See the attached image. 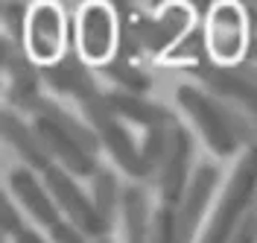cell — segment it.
Instances as JSON below:
<instances>
[{
  "label": "cell",
  "mask_w": 257,
  "mask_h": 243,
  "mask_svg": "<svg viewBox=\"0 0 257 243\" xmlns=\"http://www.w3.org/2000/svg\"><path fill=\"white\" fill-rule=\"evenodd\" d=\"M12 240H15V243H47L44 237H41V234H38V231H35V228H27V226L21 228V231H18Z\"/></svg>",
  "instance_id": "cell-28"
},
{
  "label": "cell",
  "mask_w": 257,
  "mask_h": 243,
  "mask_svg": "<svg viewBox=\"0 0 257 243\" xmlns=\"http://www.w3.org/2000/svg\"><path fill=\"white\" fill-rule=\"evenodd\" d=\"M190 73H196L208 85L213 97L234 103L245 114L251 129V146H257V65L242 62L237 67H216L213 62H205L190 67Z\"/></svg>",
  "instance_id": "cell-5"
},
{
  "label": "cell",
  "mask_w": 257,
  "mask_h": 243,
  "mask_svg": "<svg viewBox=\"0 0 257 243\" xmlns=\"http://www.w3.org/2000/svg\"><path fill=\"white\" fill-rule=\"evenodd\" d=\"M44 185H47L50 196L56 199L59 211L64 214V220L73 223L79 231H85L91 240H94V237H108V234H111L114 226L96 211L94 199L73 182V176H70L64 167L53 164L47 173H44Z\"/></svg>",
  "instance_id": "cell-6"
},
{
  "label": "cell",
  "mask_w": 257,
  "mask_h": 243,
  "mask_svg": "<svg viewBox=\"0 0 257 243\" xmlns=\"http://www.w3.org/2000/svg\"><path fill=\"white\" fill-rule=\"evenodd\" d=\"M248 12L240 3H216L205 18L208 56L216 67H237L248 56Z\"/></svg>",
  "instance_id": "cell-4"
},
{
  "label": "cell",
  "mask_w": 257,
  "mask_h": 243,
  "mask_svg": "<svg viewBox=\"0 0 257 243\" xmlns=\"http://www.w3.org/2000/svg\"><path fill=\"white\" fill-rule=\"evenodd\" d=\"M27 53L38 67L56 65L70 50V27L64 24V12L56 3H38L30 12L27 24Z\"/></svg>",
  "instance_id": "cell-7"
},
{
  "label": "cell",
  "mask_w": 257,
  "mask_h": 243,
  "mask_svg": "<svg viewBox=\"0 0 257 243\" xmlns=\"http://www.w3.org/2000/svg\"><path fill=\"white\" fill-rule=\"evenodd\" d=\"M254 199H257V146H248L199 243H231L237 228L242 226V220L254 211Z\"/></svg>",
  "instance_id": "cell-1"
},
{
  "label": "cell",
  "mask_w": 257,
  "mask_h": 243,
  "mask_svg": "<svg viewBox=\"0 0 257 243\" xmlns=\"http://www.w3.org/2000/svg\"><path fill=\"white\" fill-rule=\"evenodd\" d=\"M178 106L187 112L196 129L202 132L205 144L210 146V152H216L219 158H231L237 149H240V138L228 120V109L219 97H213L205 88H196V85H181L176 91Z\"/></svg>",
  "instance_id": "cell-2"
},
{
  "label": "cell",
  "mask_w": 257,
  "mask_h": 243,
  "mask_svg": "<svg viewBox=\"0 0 257 243\" xmlns=\"http://www.w3.org/2000/svg\"><path fill=\"white\" fill-rule=\"evenodd\" d=\"M35 132H38V138L44 141L47 146L50 158L64 167L70 176H96V170H99V164H96V155H91L85 146L76 141V138H70L62 126H56V123H50L44 117H35Z\"/></svg>",
  "instance_id": "cell-12"
},
{
  "label": "cell",
  "mask_w": 257,
  "mask_h": 243,
  "mask_svg": "<svg viewBox=\"0 0 257 243\" xmlns=\"http://www.w3.org/2000/svg\"><path fill=\"white\" fill-rule=\"evenodd\" d=\"M117 35H120V24L114 15V6L105 3H88L79 12V30H76V41H79V56L88 65L102 67L117 56Z\"/></svg>",
  "instance_id": "cell-8"
},
{
  "label": "cell",
  "mask_w": 257,
  "mask_h": 243,
  "mask_svg": "<svg viewBox=\"0 0 257 243\" xmlns=\"http://www.w3.org/2000/svg\"><path fill=\"white\" fill-rule=\"evenodd\" d=\"M79 106H82V112H85V123L96 132L99 144L111 152L114 161L120 164L132 179H149L144 155H141V146L135 144V138L120 123V117L114 114V109L108 106V97L99 91L94 97L79 100Z\"/></svg>",
  "instance_id": "cell-3"
},
{
  "label": "cell",
  "mask_w": 257,
  "mask_h": 243,
  "mask_svg": "<svg viewBox=\"0 0 257 243\" xmlns=\"http://www.w3.org/2000/svg\"><path fill=\"white\" fill-rule=\"evenodd\" d=\"M245 62L257 65V35H251V41H248V56H245Z\"/></svg>",
  "instance_id": "cell-29"
},
{
  "label": "cell",
  "mask_w": 257,
  "mask_h": 243,
  "mask_svg": "<svg viewBox=\"0 0 257 243\" xmlns=\"http://www.w3.org/2000/svg\"><path fill=\"white\" fill-rule=\"evenodd\" d=\"M50 240H53V243H91V237H88L85 231H79L73 223L62 220L59 226L50 228Z\"/></svg>",
  "instance_id": "cell-26"
},
{
  "label": "cell",
  "mask_w": 257,
  "mask_h": 243,
  "mask_svg": "<svg viewBox=\"0 0 257 243\" xmlns=\"http://www.w3.org/2000/svg\"><path fill=\"white\" fill-rule=\"evenodd\" d=\"M123 223H126V243H146L149 240L152 214H149L146 188H141V185L123 188Z\"/></svg>",
  "instance_id": "cell-18"
},
{
  "label": "cell",
  "mask_w": 257,
  "mask_h": 243,
  "mask_svg": "<svg viewBox=\"0 0 257 243\" xmlns=\"http://www.w3.org/2000/svg\"><path fill=\"white\" fill-rule=\"evenodd\" d=\"M193 27L196 21H193V9L187 3H170L155 18L146 12L135 15V30H138L141 44L146 53H155V56H167Z\"/></svg>",
  "instance_id": "cell-9"
},
{
  "label": "cell",
  "mask_w": 257,
  "mask_h": 243,
  "mask_svg": "<svg viewBox=\"0 0 257 243\" xmlns=\"http://www.w3.org/2000/svg\"><path fill=\"white\" fill-rule=\"evenodd\" d=\"M99 73L108 76V79L117 85V91H126V94H141V97H144L146 91L152 88V79H149L146 70H141L135 62L117 59V56H114L111 62H105V65L99 67Z\"/></svg>",
  "instance_id": "cell-20"
},
{
  "label": "cell",
  "mask_w": 257,
  "mask_h": 243,
  "mask_svg": "<svg viewBox=\"0 0 257 243\" xmlns=\"http://www.w3.org/2000/svg\"><path fill=\"white\" fill-rule=\"evenodd\" d=\"M0 126H3V138H6V144H9L18 155H21V161L27 164L30 170L47 173L50 167L56 164L53 158H50L44 141L38 138L35 126L24 123V117H21L18 112L6 109V112H3V123H0Z\"/></svg>",
  "instance_id": "cell-15"
},
{
  "label": "cell",
  "mask_w": 257,
  "mask_h": 243,
  "mask_svg": "<svg viewBox=\"0 0 257 243\" xmlns=\"http://www.w3.org/2000/svg\"><path fill=\"white\" fill-rule=\"evenodd\" d=\"M108 97V106L114 109V114L120 120H132L144 129H173L181 120L176 117V112H170L167 106H158L152 100L141 97V94H126V91H117L114 88Z\"/></svg>",
  "instance_id": "cell-16"
},
{
  "label": "cell",
  "mask_w": 257,
  "mask_h": 243,
  "mask_svg": "<svg viewBox=\"0 0 257 243\" xmlns=\"http://www.w3.org/2000/svg\"><path fill=\"white\" fill-rule=\"evenodd\" d=\"M91 199H94L96 211L114 226L117 211H123V191H120V185H117L111 170H105V167L96 170L94 182H91Z\"/></svg>",
  "instance_id": "cell-21"
},
{
  "label": "cell",
  "mask_w": 257,
  "mask_h": 243,
  "mask_svg": "<svg viewBox=\"0 0 257 243\" xmlns=\"http://www.w3.org/2000/svg\"><path fill=\"white\" fill-rule=\"evenodd\" d=\"M9 191L21 202V208L30 214L35 223H41L44 228H53L62 223V211L56 205V199L50 196L47 185L38 182L35 170L30 167H18L9 173Z\"/></svg>",
  "instance_id": "cell-13"
},
{
  "label": "cell",
  "mask_w": 257,
  "mask_h": 243,
  "mask_svg": "<svg viewBox=\"0 0 257 243\" xmlns=\"http://www.w3.org/2000/svg\"><path fill=\"white\" fill-rule=\"evenodd\" d=\"M0 223H3V234H9V237H15L18 231L24 228V223H21V211L15 208V202H12V196L6 194L3 196V205H0Z\"/></svg>",
  "instance_id": "cell-25"
},
{
  "label": "cell",
  "mask_w": 257,
  "mask_h": 243,
  "mask_svg": "<svg viewBox=\"0 0 257 243\" xmlns=\"http://www.w3.org/2000/svg\"><path fill=\"white\" fill-rule=\"evenodd\" d=\"M146 243H178L176 208H173V205H161V208L152 214V228H149V240Z\"/></svg>",
  "instance_id": "cell-24"
},
{
  "label": "cell",
  "mask_w": 257,
  "mask_h": 243,
  "mask_svg": "<svg viewBox=\"0 0 257 243\" xmlns=\"http://www.w3.org/2000/svg\"><path fill=\"white\" fill-rule=\"evenodd\" d=\"M231 243H257V211H251L242 226L237 228V234L231 237Z\"/></svg>",
  "instance_id": "cell-27"
},
{
  "label": "cell",
  "mask_w": 257,
  "mask_h": 243,
  "mask_svg": "<svg viewBox=\"0 0 257 243\" xmlns=\"http://www.w3.org/2000/svg\"><path fill=\"white\" fill-rule=\"evenodd\" d=\"M164 62H170V65H184V67H196V65L210 62V56H208V35H205V21H196V27H193L190 33L184 35L176 47L164 56Z\"/></svg>",
  "instance_id": "cell-19"
},
{
  "label": "cell",
  "mask_w": 257,
  "mask_h": 243,
  "mask_svg": "<svg viewBox=\"0 0 257 243\" xmlns=\"http://www.w3.org/2000/svg\"><path fill=\"white\" fill-rule=\"evenodd\" d=\"M245 12H248V24H251V30L257 35V6H245Z\"/></svg>",
  "instance_id": "cell-30"
},
{
  "label": "cell",
  "mask_w": 257,
  "mask_h": 243,
  "mask_svg": "<svg viewBox=\"0 0 257 243\" xmlns=\"http://www.w3.org/2000/svg\"><path fill=\"white\" fill-rule=\"evenodd\" d=\"M219 185V167L216 164H199L190 176V185L181 196V202L176 205V234L178 243H193L196 228L205 217L210 196Z\"/></svg>",
  "instance_id": "cell-11"
},
{
  "label": "cell",
  "mask_w": 257,
  "mask_h": 243,
  "mask_svg": "<svg viewBox=\"0 0 257 243\" xmlns=\"http://www.w3.org/2000/svg\"><path fill=\"white\" fill-rule=\"evenodd\" d=\"M30 12H32V9H27L24 3H3V6H0V15H3V30H6L3 35H9L12 41L24 44V41H27Z\"/></svg>",
  "instance_id": "cell-23"
},
{
  "label": "cell",
  "mask_w": 257,
  "mask_h": 243,
  "mask_svg": "<svg viewBox=\"0 0 257 243\" xmlns=\"http://www.w3.org/2000/svg\"><path fill=\"white\" fill-rule=\"evenodd\" d=\"M32 117H44V120H50V123H56V126H62L70 138H76L91 155H96V149H99V138H96V132L88 126V123H82V120H76L73 114L67 112V109H62L56 100H47V97H38L35 100V106L30 109Z\"/></svg>",
  "instance_id": "cell-17"
},
{
  "label": "cell",
  "mask_w": 257,
  "mask_h": 243,
  "mask_svg": "<svg viewBox=\"0 0 257 243\" xmlns=\"http://www.w3.org/2000/svg\"><path fill=\"white\" fill-rule=\"evenodd\" d=\"M190 161H193V135L178 123V126L170 129V144H167L158 179H155L164 205L176 208L181 202V196L190 185Z\"/></svg>",
  "instance_id": "cell-10"
},
{
  "label": "cell",
  "mask_w": 257,
  "mask_h": 243,
  "mask_svg": "<svg viewBox=\"0 0 257 243\" xmlns=\"http://www.w3.org/2000/svg\"><path fill=\"white\" fill-rule=\"evenodd\" d=\"M167 144H170V129H146L144 141H141V155H144L146 173L149 179H158L161 161H164V152H167Z\"/></svg>",
  "instance_id": "cell-22"
},
{
  "label": "cell",
  "mask_w": 257,
  "mask_h": 243,
  "mask_svg": "<svg viewBox=\"0 0 257 243\" xmlns=\"http://www.w3.org/2000/svg\"><path fill=\"white\" fill-rule=\"evenodd\" d=\"M41 79H44V85H50L56 94H70V97H76V100L99 94L88 62L79 56V50H73V47L67 50V56L59 59L56 65L41 67Z\"/></svg>",
  "instance_id": "cell-14"
},
{
  "label": "cell",
  "mask_w": 257,
  "mask_h": 243,
  "mask_svg": "<svg viewBox=\"0 0 257 243\" xmlns=\"http://www.w3.org/2000/svg\"><path fill=\"white\" fill-rule=\"evenodd\" d=\"M91 243H111V234H108V237H94Z\"/></svg>",
  "instance_id": "cell-31"
}]
</instances>
